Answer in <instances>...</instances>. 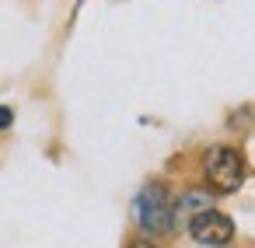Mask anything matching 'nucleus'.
<instances>
[{"instance_id": "obj_3", "label": "nucleus", "mask_w": 255, "mask_h": 248, "mask_svg": "<svg viewBox=\"0 0 255 248\" xmlns=\"http://www.w3.org/2000/svg\"><path fill=\"white\" fill-rule=\"evenodd\" d=\"M189 234L192 241L199 245H210V248H224L234 241V220L227 213H217L213 206L210 210H199L189 217Z\"/></svg>"}, {"instance_id": "obj_6", "label": "nucleus", "mask_w": 255, "mask_h": 248, "mask_svg": "<svg viewBox=\"0 0 255 248\" xmlns=\"http://www.w3.org/2000/svg\"><path fill=\"white\" fill-rule=\"evenodd\" d=\"M129 248H154V245H150V241H143V238H136V241H133Z\"/></svg>"}, {"instance_id": "obj_5", "label": "nucleus", "mask_w": 255, "mask_h": 248, "mask_svg": "<svg viewBox=\"0 0 255 248\" xmlns=\"http://www.w3.org/2000/svg\"><path fill=\"white\" fill-rule=\"evenodd\" d=\"M11 123H14V112H11L7 105H0V129H7Z\"/></svg>"}, {"instance_id": "obj_4", "label": "nucleus", "mask_w": 255, "mask_h": 248, "mask_svg": "<svg viewBox=\"0 0 255 248\" xmlns=\"http://www.w3.org/2000/svg\"><path fill=\"white\" fill-rule=\"evenodd\" d=\"M213 206V196L210 192H199V189H189L178 203H175V213H185V217H192V213H199V210H210Z\"/></svg>"}, {"instance_id": "obj_2", "label": "nucleus", "mask_w": 255, "mask_h": 248, "mask_svg": "<svg viewBox=\"0 0 255 248\" xmlns=\"http://www.w3.org/2000/svg\"><path fill=\"white\" fill-rule=\"evenodd\" d=\"M203 171H206V182H210L213 192L231 196L245 182V157L234 147H210L206 161H203Z\"/></svg>"}, {"instance_id": "obj_1", "label": "nucleus", "mask_w": 255, "mask_h": 248, "mask_svg": "<svg viewBox=\"0 0 255 248\" xmlns=\"http://www.w3.org/2000/svg\"><path fill=\"white\" fill-rule=\"evenodd\" d=\"M133 206H136V224L143 227V234L157 238V234L171 231V224H175V203H171V196H168V189L161 182L143 185Z\"/></svg>"}]
</instances>
